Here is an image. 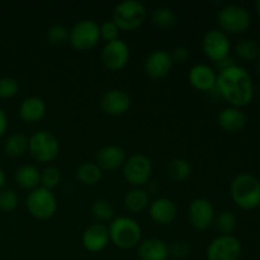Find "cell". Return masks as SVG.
Listing matches in <instances>:
<instances>
[{
	"label": "cell",
	"instance_id": "6da1fadb",
	"mask_svg": "<svg viewBox=\"0 0 260 260\" xmlns=\"http://www.w3.org/2000/svg\"><path fill=\"white\" fill-rule=\"evenodd\" d=\"M216 90L230 107L241 108L250 104L254 98L253 79L246 69L235 63L218 71Z\"/></svg>",
	"mask_w": 260,
	"mask_h": 260
},
{
	"label": "cell",
	"instance_id": "7a4b0ae2",
	"mask_svg": "<svg viewBox=\"0 0 260 260\" xmlns=\"http://www.w3.org/2000/svg\"><path fill=\"white\" fill-rule=\"evenodd\" d=\"M231 198L243 210H255L260 206V180L249 173H240L231 182Z\"/></svg>",
	"mask_w": 260,
	"mask_h": 260
},
{
	"label": "cell",
	"instance_id": "3957f363",
	"mask_svg": "<svg viewBox=\"0 0 260 260\" xmlns=\"http://www.w3.org/2000/svg\"><path fill=\"white\" fill-rule=\"evenodd\" d=\"M109 241L119 249L137 248L142 239V229L135 218L119 216L113 218L108 226Z\"/></svg>",
	"mask_w": 260,
	"mask_h": 260
},
{
	"label": "cell",
	"instance_id": "277c9868",
	"mask_svg": "<svg viewBox=\"0 0 260 260\" xmlns=\"http://www.w3.org/2000/svg\"><path fill=\"white\" fill-rule=\"evenodd\" d=\"M147 17L146 7L137 0H124L118 3L113 9V22L119 30L137 29L145 23Z\"/></svg>",
	"mask_w": 260,
	"mask_h": 260
},
{
	"label": "cell",
	"instance_id": "5b68a950",
	"mask_svg": "<svg viewBox=\"0 0 260 260\" xmlns=\"http://www.w3.org/2000/svg\"><path fill=\"white\" fill-rule=\"evenodd\" d=\"M220 29L226 35H240L249 29L251 24V15L241 5L229 4L221 8L217 14Z\"/></svg>",
	"mask_w": 260,
	"mask_h": 260
},
{
	"label": "cell",
	"instance_id": "8992f818",
	"mask_svg": "<svg viewBox=\"0 0 260 260\" xmlns=\"http://www.w3.org/2000/svg\"><path fill=\"white\" fill-rule=\"evenodd\" d=\"M28 151L37 161L47 164L57 159L60 154V142L51 132L41 129L28 139Z\"/></svg>",
	"mask_w": 260,
	"mask_h": 260
},
{
	"label": "cell",
	"instance_id": "52a82bcc",
	"mask_svg": "<svg viewBox=\"0 0 260 260\" xmlns=\"http://www.w3.org/2000/svg\"><path fill=\"white\" fill-rule=\"evenodd\" d=\"M25 207L28 212L37 220H48L53 217L57 211V200L52 190L40 185L28 193Z\"/></svg>",
	"mask_w": 260,
	"mask_h": 260
},
{
	"label": "cell",
	"instance_id": "ba28073f",
	"mask_svg": "<svg viewBox=\"0 0 260 260\" xmlns=\"http://www.w3.org/2000/svg\"><path fill=\"white\" fill-rule=\"evenodd\" d=\"M101 40L99 24L91 19L79 20L69 30V42L76 51L85 52L98 45Z\"/></svg>",
	"mask_w": 260,
	"mask_h": 260
},
{
	"label": "cell",
	"instance_id": "9c48e42d",
	"mask_svg": "<svg viewBox=\"0 0 260 260\" xmlns=\"http://www.w3.org/2000/svg\"><path fill=\"white\" fill-rule=\"evenodd\" d=\"M123 175L135 188L147 184L152 175V161L144 154H134L123 164Z\"/></svg>",
	"mask_w": 260,
	"mask_h": 260
},
{
	"label": "cell",
	"instance_id": "30bf717a",
	"mask_svg": "<svg viewBox=\"0 0 260 260\" xmlns=\"http://www.w3.org/2000/svg\"><path fill=\"white\" fill-rule=\"evenodd\" d=\"M202 50L206 57L210 58L211 61H215L216 63L220 62L223 58L230 56V38L220 28H213V29L207 30L203 36Z\"/></svg>",
	"mask_w": 260,
	"mask_h": 260
},
{
	"label": "cell",
	"instance_id": "8fae6325",
	"mask_svg": "<svg viewBox=\"0 0 260 260\" xmlns=\"http://www.w3.org/2000/svg\"><path fill=\"white\" fill-rule=\"evenodd\" d=\"M241 255V243L234 235H220L207 246V260H239Z\"/></svg>",
	"mask_w": 260,
	"mask_h": 260
},
{
	"label": "cell",
	"instance_id": "7c38bea8",
	"mask_svg": "<svg viewBox=\"0 0 260 260\" xmlns=\"http://www.w3.org/2000/svg\"><path fill=\"white\" fill-rule=\"evenodd\" d=\"M129 56H131V52H129L128 45L121 38L107 42L102 48L101 53L102 62L109 71H119L126 68L129 61Z\"/></svg>",
	"mask_w": 260,
	"mask_h": 260
},
{
	"label": "cell",
	"instance_id": "4fadbf2b",
	"mask_svg": "<svg viewBox=\"0 0 260 260\" xmlns=\"http://www.w3.org/2000/svg\"><path fill=\"white\" fill-rule=\"evenodd\" d=\"M216 212L213 205L206 198H196L188 207V220L193 229L205 231L215 222Z\"/></svg>",
	"mask_w": 260,
	"mask_h": 260
},
{
	"label": "cell",
	"instance_id": "5bb4252c",
	"mask_svg": "<svg viewBox=\"0 0 260 260\" xmlns=\"http://www.w3.org/2000/svg\"><path fill=\"white\" fill-rule=\"evenodd\" d=\"M99 107L109 116H122L131 107V98L126 91L121 89H111L102 94L99 99Z\"/></svg>",
	"mask_w": 260,
	"mask_h": 260
},
{
	"label": "cell",
	"instance_id": "9a60e30c",
	"mask_svg": "<svg viewBox=\"0 0 260 260\" xmlns=\"http://www.w3.org/2000/svg\"><path fill=\"white\" fill-rule=\"evenodd\" d=\"M172 56L165 50H155L145 60V73L151 79H162L173 69Z\"/></svg>",
	"mask_w": 260,
	"mask_h": 260
},
{
	"label": "cell",
	"instance_id": "2e32d148",
	"mask_svg": "<svg viewBox=\"0 0 260 260\" xmlns=\"http://www.w3.org/2000/svg\"><path fill=\"white\" fill-rule=\"evenodd\" d=\"M83 246L90 253H101L109 244L108 228L104 223H93L83 234Z\"/></svg>",
	"mask_w": 260,
	"mask_h": 260
},
{
	"label": "cell",
	"instance_id": "e0dca14e",
	"mask_svg": "<svg viewBox=\"0 0 260 260\" xmlns=\"http://www.w3.org/2000/svg\"><path fill=\"white\" fill-rule=\"evenodd\" d=\"M190 85L200 91H213L216 89L217 74L211 66L206 63H197L188 74Z\"/></svg>",
	"mask_w": 260,
	"mask_h": 260
},
{
	"label": "cell",
	"instance_id": "ac0fdd59",
	"mask_svg": "<svg viewBox=\"0 0 260 260\" xmlns=\"http://www.w3.org/2000/svg\"><path fill=\"white\" fill-rule=\"evenodd\" d=\"M126 161V154L122 147L117 145H107L102 147L95 156V164L106 172H114L123 167Z\"/></svg>",
	"mask_w": 260,
	"mask_h": 260
},
{
	"label": "cell",
	"instance_id": "d6986e66",
	"mask_svg": "<svg viewBox=\"0 0 260 260\" xmlns=\"http://www.w3.org/2000/svg\"><path fill=\"white\" fill-rule=\"evenodd\" d=\"M248 117L236 107H228L222 109L217 116V123L221 128L229 134H235L246 126Z\"/></svg>",
	"mask_w": 260,
	"mask_h": 260
},
{
	"label": "cell",
	"instance_id": "ffe728a7",
	"mask_svg": "<svg viewBox=\"0 0 260 260\" xmlns=\"http://www.w3.org/2000/svg\"><path fill=\"white\" fill-rule=\"evenodd\" d=\"M137 256L140 260H168L169 245L160 239H146L137 245Z\"/></svg>",
	"mask_w": 260,
	"mask_h": 260
},
{
	"label": "cell",
	"instance_id": "44dd1931",
	"mask_svg": "<svg viewBox=\"0 0 260 260\" xmlns=\"http://www.w3.org/2000/svg\"><path fill=\"white\" fill-rule=\"evenodd\" d=\"M149 215L151 220L159 225H170L177 217V207L174 202L168 198H157L149 206Z\"/></svg>",
	"mask_w": 260,
	"mask_h": 260
},
{
	"label": "cell",
	"instance_id": "7402d4cb",
	"mask_svg": "<svg viewBox=\"0 0 260 260\" xmlns=\"http://www.w3.org/2000/svg\"><path fill=\"white\" fill-rule=\"evenodd\" d=\"M46 114V103L38 96H28L19 107V116L27 123H36Z\"/></svg>",
	"mask_w": 260,
	"mask_h": 260
},
{
	"label": "cell",
	"instance_id": "603a6c76",
	"mask_svg": "<svg viewBox=\"0 0 260 260\" xmlns=\"http://www.w3.org/2000/svg\"><path fill=\"white\" fill-rule=\"evenodd\" d=\"M15 182L20 188L33 190L41 185V172L33 165H22L15 170Z\"/></svg>",
	"mask_w": 260,
	"mask_h": 260
},
{
	"label": "cell",
	"instance_id": "cb8c5ba5",
	"mask_svg": "<svg viewBox=\"0 0 260 260\" xmlns=\"http://www.w3.org/2000/svg\"><path fill=\"white\" fill-rule=\"evenodd\" d=\"M150 206L149 193L142 188L128 190L124 197V207L131 213H141Z\"/></svg>",
	"mask_w": 260,
	"mask_h": 260
},
{
	"label": "cell",
	"instance_id": "d4e9b609",
	"mask_svg": "<svg viewBox=\"0 0 260 260\" xmlns=\"http://www.w3.org/2000/svg\"><path fill=\"white\" fill-rule=\"evenodd\" d=\"M76 177L83 184L94 185L103 177V170L95 162H83L76 169Z\"/></svg>",
	"mask_w": 260,
	"mask_h": 260
},
{
	"label": "cell",
	"instance_id": "484cf974",
	"mask_svg": "<svg viewBox=\"0 0 260 260\" xmlns=\"http://www.w3.org/2000/svg\"><path fill=\"white\" fill-rule=\"evenodd\" d=\"M4 150L12 157H20L28 150V137L23 134H13L5 140Z\"/></svg>",
	"mask_w": 260,
	"mask_h": 260
},
{
	"label": "cell",
	"instance_id": "4316f807",
	"mask_svg": "<svg viewBox=\"0 0 260 260\" xmlns=\"http://www.w3.org/2000/svg\"><path fill=\"white\" fill-rule=\"evenodd\" d=\"M192 173V167L185 159H173L167 165V175L174 182H183L188 179Z\"/></svg>",
	"mask_w": 260,
	"mask_h": 260
},
{
	"label": "cell",
	"instance_id": "83f0119b",
	"mask_svg": "<svg viewBox=\"0 0 260 260\" xmlns=\"http://www.w3.org/2000/svg\"><path fill=\"white\" fill-rule=\"evenodd\" d=\"M236 56L243 61H255L260 56L259 43L251 38L239 41L235 47Z\"/></svg>",
	"mask_w": 260,
	"mask_h": 260
},
{
	"label": "cell",
	"instance_id": "f1b7e54d",
	"mask_svg": "<svg viewBox=\"0 0 260 260\" xmlns=\"http://www.w3.org/2000/svg\"><path fill=\"white\" fill-rule=\"evenodd\" d=\"M151 20L160 29H169L177 22L175 13L168 7H159L152 10Z\"/></svg>",
	"mask_w": 260,
	"mask_h": 260
},
{
	"label": "cell",
	"instance_id": "f546056e",
	"mask_svg": "<svg viewBox=\"0 0 260 260\" xmlns=\"http://www.w3.org/2000/svg\"><path fill=\"white\" fill-rule=\"evenodd\" d=\"M213 223L221 233V235H231V233L235 230L238 220L231 211H222L216 216Z\"/></svg>",
	"mask_w": 260,
	"mask_h": 260
},
{
	"label": "cell",
	"instance_id": "4dcf8cb0",
	"mask_svg": "<svg viewBox=\"0 0 260 260\" xmlns=\"http://www.w3.org/2000/svg\"><path fill=\"white\" fill-rule=\"evenodd\" d=\"M91 213L99 222H111L113 220L114 210L111 202L107 200H96L91 207Z\"/></svg>",
	"mask_w": 260,
	"mask_h": 260
},
{
	"label": "cell",
	"instance_id": "1f68e13d",
	"mask_svg": "<svg viewBox=\"0 0 260 260\" xmlns=\"http://www.w3.org/2000/svg\"><path fill=\"white\" fill-rule=\"evenodd\" d=\"M61 182V172L56 167H47L41 172V187L52 190Z\"/></svg>",
	"mask_w": 260,
	"mask_h": 260
},
{
	"label": "cell",
	"instance_id": "d6a6232c",
	"mask_svg": "<svg viewBox=\"0 0 260 260\" xmlns=\"http://www.w3.org/2000/svg\"><path fill=\"white\" fill-rule=\"evenodd\" d=\"M19 91V83L12 76L0 78V98L9 99L15 96Z\"/></svg>",
	"mask_w": 260,
	"mask_h": 260
},
{
	"label": "cell",
	"instance_id": "836d02e7",
	"mask_svg": "<svg viewBox=\"0 0 260 260\" xmlns=\"http://www.w3.org/2000/svg\"><path fill=\"white\" fill-rule=\"evenodd\" d=\"M19 198L13 189L0 190V210L3 212H12L18 207Z\"/></svg>",
	"mask_w": 260,
	"mask_h": 260
},
{
	"label": "cell",
	"instance_id": "e575fe53",
	"mask_svg": "<svg viewBox=\"0 0 260 260\" xmlns=\"http://www.w3.org/2000/svg\"><path fill=\"white\" fill-rule=\"evenodd\" d=\"M46 37L48 42L52 45H62L66 41H69V30L65 25L55 24L48 28Z\"/></svg>",
	"mask_w": 260,
	"mask_h": 260
},
{
	"label": "cell",
	"instance_id": "d590c367",
	"mask_svg": "<svg viewBox=\"0 0 260 260\" xmlns=\"http://www.w3.org/2000/svg\"><path fill=\"white\" fill-rule=\"evenodd\" d=\"M119 28L117 27L116 23L113 20H108V22H104L103 24L99 25V33H101L102 40L107 42H112V41H116L119 38Z\"/></svg>",
	"mask_w": 260,
	"mask_h": 260
},
{
	"label": "cell",
	"instance_id": "8d00e7d4",
	"mask_svg": "<svg viewBox=\"0 0 260 260\" xmlns=\"http://www.w3.org/2000/svg\"><path fill=\"white\" fill-rule=\"evenodd\" d=\"M190 254V246L187 241L178 240L174 241L169 246V255L175 259H184Z\"/></svg>",
	"mask_w": 260,
	"mask_h": 260
},
{
	"label": "cell",
	"instance_id": "74e56055",
	"mask_svg": "<svg viewBox=\"0 0 260 260\" xmlns=\"http://www.w3.org/2000/svg\"><path fill=\"white\" fill-rule=\"evenodd\" d=\"M170 56H172L173 62L183 63L189 58L190 52L189 50H188V47H185V46H177V47L172 51Z\"/></svg>",
	"mask_w": 260,
	"mask_h": 260
},
{
	"label": "cell",
	"instance_id": "f35d334b",
	"mask_svg": "<svg viewBox=\"0 0 260 260\" xmlns=\"http://www.w3.org/2000/svg\"><path fill=\"white\" fill-rule=\"evenodd\" d=\"M8 129V116L3 108H0V137L5 135Z\"/></svg>",
	"mask_w": 260,
	"mask_h": 260
},
{
	"label": "cell",
	"instance_id": "ab89813d",
	"mask_svg": "<svg viewBox=\"0 0 260 260\" xmlns=\"http://www.w3.org/2000/svg\"><path fill=\"white\" fill-rule=\"evenodd\" d=\"M233 65H235V62H234V58L230 57V56L226 58H223V60L220 61V62H217L218 70H223V69H228Z\"/></svg>",
	"mask_w": 260,
	"mask_h": 260
},
{
	"label": "cell",
	"instance_id": "60d3db41",
	"mask_svg": "<svg viewBox=\"0 0 260 260\" xmlns=\"http://www.w3.org/2000/svg\"><path fill=\"white\" fill-rule=\"evenodd\" d=\"M5 180H7V177H5V173H4V170H3L2 168H0V190L4 189Z\"/></svg>",
	"mask_w": 260,
	"mask_h": 260
},
{
	"label": "cell",
	"instance_id": "b9f144b4",
	"mask_svg": "<svg viewBox=\"0 0 260 260\" xmlns=\"http://www.w3.org/2000/svg\"><path fill=\"white\" fill-rule=\"evenodd\" d=\"M255 68H256V70L260 73V56L255 60Z\"/></svg>",
	"mask_w": 260,
	"mask_h": 260
},
{
	"label": "cell",
	"instance_id": "7bdbcfd3",
	"mask_svg": "<svg viewBox=\"0 0 260 260\" xmlns=\"http://www.w3.org/2000/svg\"><path fill=\"white\" fill-rule=\"evenodd\" d=\"M255 9H256V13H258L260 17V0H258V2L255 3Z\"/></svg>",
	"mask_w": 260,
	"mask_h": 260
},
{
	"label": "cell",
	"instance_id": "ee69618b",
	"mask_svg": "<svg viewBox=\"0 0 260 260\" xmlns=\"http://www.w3.org/2000/svg\"><path fill=\"white\" fill-rule=\"evenodd\" d=\"M259 47H260V43H259Z\"/></svg>",
	"mask_w": 260,
	"mask_h": 260
}]
</instances>
